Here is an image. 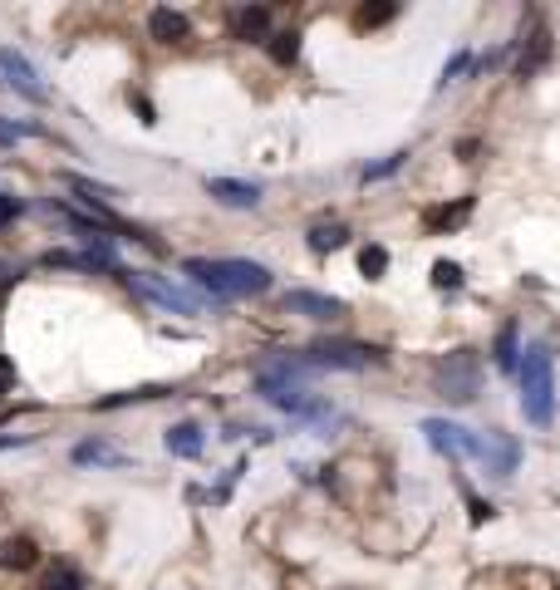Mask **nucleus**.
I'll return each mask as SVG.
<instances>
[{
    "label": "nucleus",
    "instance_id": "f257e3e1",
    "mask_svg": "<svg viewBox=\"0 0 560 590\" xmlns=\"http://www.w3.org/2000/svg\"><path fill=\"white\" fill-rule=\"evenodd\" d=\"M182 276L192 286H202L212 300H246V295H266L276 286L271 266L246 261V256H217V261L212 256H187L182 261Z\"/></svg>",
    "mask_w": 560,
    "mask_h": 590
},
{
    "label": "nucleus",
    "instance_id": "f03ea898",
    "mask_svg": "<svg viewBox=\"0 0 560 590\" xmlns=\"http://www.w3.org/2000/svg\"><path fill=\"white\" fill-rule=\"evenodd\" d=\"M521 369H516V379H521V413H526V423L531 428H551V418H556V359L546 345H531V350H521Z\"/></svg>",
    "mask_w": 560,
    "mask_h": 590
},
{
    "label": "nucleus",
    "instance_id": "7ed1b4c3",
    "mask_svg": "<svg viewBox=\"0 0 560 590\" xmlns=\"http://www.w3.org/2000/svg\"><path fill=\"white\" fill-rule=\"evenodd\" d=\"M477 389H482V359L472 350L443 354V364H438V394L448 404H472Z\"/></svg>",
    "mask_w": 560,
    "mask_h": 590
},
{
    "label": "nucleus",
    "instance_id": "20e7f679",
    "mask_svg": "<svg viewBox=\"0 0 560 590\" xmlns=\"http://www.w3.org/2000/svg\"><path fill=\"white\" fill-rule=\"evenodd\" d=\"M123 286L133 295H143V300H153V305H163V310H172V315H197L202 305H197V295L177 291L172 281H163V276H153V271H128V266H118L113 271Z\"/></svg>",
    "mask_w": 560,
    "mask_h": 590
},
{
    "label": "nucleus",
    "instance_id": "39448f33",
    "mask_svg": "<svg viewBox=\"0 0 560 590\" xmlns=\"http://www.w3.org/2000/svg\"><path fill=\"white\" fill-rule=\"evenodd\" d=\"M305 359L315 364V369H344V374H359V369H369V364H379L384 350H374V345H359V340H315Z\"/></svg>",
    "mask_w": 560,
    "mask_h": 590
},
{
    "label": "nucleus",
    "instance_id": "423d86ee",
    "mask_svg": "<svg viewBox=\"0 0 560 590\" xmlns=\"http://www.w3.org/2000/svg\"><path fill=\"white\" fill-rule=\"evenodd\" d=\"M423 438H428L433 453H443V458H452V463L482 453V438H477L472 428H462V423H448V418H423Z\"/></svg>",
    "mask_w": 560,
    "mask_h": 590
},
{
    "label": "nucleus",
    "instance_id": "0eeeda50",
    "mask_svg": "<svg viewBox=\"0 0 560 590\" xmlns=\"http://www.w3.org/2000/svg\"><path fill=\"white\" fill-rule=\"evenodd\" d=\"M0 74H5V84H10L15 94H25L30 104H45V99H50V89L40 84L35 64L20 55V50H10V45H0Z\"/></svg>",
    "mask_w": 560,
    "mask_h": 590
},
{
    "label": "nucleus",
    "instance_id": "6e6552de",
    "mask_svg": "<svg viewBox=\"0 0 560 590\" xmlns=\"http://www.w3.org/2000/svg\"><path fill=\"white\" fill-rule=\"evenodd\" d=\"M477 463L492 472V477H511V472L521 468V443H516L511 433H487V438H482Z\"/></svg>",
    "mask_w": 560,
    "mask_h": 590
},
{
    "label": "nucleus",
    "instance_id": "1a4fd4ad",
    "mask_svg": "<svg viewBox=\"0 0 560 590\" xmlns=\"http://www.w3.org/2000/svg\"><path fill=\"white\" fill-rule=\"evenodd\" d=\"M285 310L290 315H305V320H339L344 315V300L325 291H285Z\"/></svg>",
    "mask_w": 560,
    "mask_h": 590
},
{
    "label": "nucleus",
    "instance_id": "9d476101",
    "mask_svg": "<svg viewBox=\"0 0 560 590\" xmlns=\"http://www.w3.org/2000/svg\"><path fill=\"white\" fill-rule=\"evenodd\" d=\"M207 192H212L222 207H236V212L261 207V187H256V182H241V177H207Z\"/></svg>",
    "mask_w": 560,
    "mask_h": 590
},
{
    "label": "nucleus",
    "instance_id": "9b49d317",
    "mask_svg": "<svg viewBox=\"0 0 560 590\" xmlns=\"http://www.w3.org/2000/svg\"><path fill=\"white\" fill-rule=\"evenodd\" d=\"M59 182H64V187L84 202V212H104L109 202H118V197H123L118 187H109V182H94V177H84V173H59Z\"/></svg>",
    "mask_w": 560,
    "mask_h": 590
},
{
    "label": "nucleus",
    "instance_id": "f8f14e48",
    "mask_svg": "<svg viewBox=\"0 0 560 590\" xmlns=\"http://www.w3.org/2000/svg\"><path fill=\"white\" fill-rule=\"evenodd\" d=\"M231 35H236L241 45L271 40V10H266V5H241V10H231Z\"/></svg>",
    "mask_w": 560,
    "mask_h": 590
},
{
    "label": "nucleus",
    "instance_id": "ddd939ff",
    "mask_svg": "<svg viewBox=\"0 0 560 590\" xmlns=\"http://www.w3.org/2000/svg\"><path fill=\"white\" fill-rule=\"evenodd\" d=\"M148 35H153L158 45H177V40L192 35V20H187L182 10H172V5H153V10H148Z\"/></svg>",
    "mask_w": 560,
    "mask_h": 590
},
{
    "label": "nucleus",
    "instance_id": "4468645a",
    "mask_svg": "<svg viewBox=\"0 0 560 590\" xmlns=\"http://www.w3.org/2000/svg\"><path fill=\"white\" fill-rule=\"evenodd\" d=\"M35 566H40L35 536H5L0 541V571H35Z\"/></svg>",
    "mask_w": 560,
    "mask_h": 590
},
{
    "label": "nucleus",
    "instance_id": "2eb2a0df",
    "mask_svg": "<svg viewBox=\"0 0 560 590\" xmlns=\"http://www.w3.org/2000/svg\"><path fill=\"white\" fill-rule=\"evenodd\" d=\"M79 468H128L133 458L128 453H118V448H109V443H99V438H89V443H79L74 453H69Z\"/></svg>",
    "mask_w": 560,
    "mask_h": 590
},
{
    "label": "nucleus",
    "instance_id": "dca6fc26",
    "mask_svg": "<svg viewBox=\"0 0 560 590\" xmlns=\"http://www.w3.org/2000/svg\"><path fill=\"white\" fill-rule=\"evenodd\" d=\"M163 443H168L172 458H202V448H207V433H202V428L187 418V423H172Z\"/></svg>",
    "mask_w": 560,
    "mask_h": 590
},
{
    "label": "nucleus",
    "instance_id": "f3484780",
    "mask_svg": "<svg viewBox=\"0 0 560 590\" xmlns=\"http://www.w3.org/2000/svg\"><path fill=\"white\" fill-rule=\"evenodd\" d=\"M467 217H472V197H457L452 207H433V212L423 217V227H428V232H452V227H462Z\"/></svg>",
    "mask_w": 560,
    "mask_h": 590
},
{
    "label": "nucleus",
    "instance_id": "a211bd4d",
    "mask_svg": "<svg viewBox=\"0 0 560 590\" xmlns=\"http://www.w3.org/2000/svg\"><path fill=\"white\" fill-rule=\"evenodd\" d=\"M310 251L315 256H330V251H339V246H349V227L344 222H320V227H310Z\"/></svg>",
    "mask_w": 560,
    "mask_h": 590
},
{
    "label": "nucleus",
    "instance_id": "6ab92c4d",
    "mask_svg": "<svg viewBox=\"0 0 560 590\" xmlns=\"http://www.w3.org/2000/svg\"><path fill=\"white\" fill-rule=\"evenodd\" d=\"M492 359H497V369H502V374H516V369H521V345H516V325H502V335H497V345H492Z\"/></svg>",
    "mask_w": 560,
    "mask_h": 590
},
{
    "label": "nucleus",
    "instance_id": "aec40b11",
    "mask_svg": "<svg viewBox=\"0 0 560 590\" xmlns=\"http://www.w3.org/2000/svg\"><path fill=\"white\" fill-rule=\"evenodd\" d=\"M45 266H59V271H113L104 261H94L89 251H45Z\"/></svg>",
    "mask_w": 560,
    "mask_h": 590
},
{
    "label": "nucleus",
    "instance_id": "412c9836",
    "mask_svg": "<svg viewBox=\"0 0 560 590\" xmlns=\"http://www.w3.org/2000/svg\"><path fill=\"white\" fill-rule=\"evenodd\" d=\"M300 40H305L300 30H276V35L266 40V50H271L276 64H295V59H300Z\"/></svg>",
    "mask_w": 560,
    "mask_h": 590
},
{
    "label": "nucleus",
    "instance_id": "4be33fe9",
    "mask_svg": "<svg viewBox=\"0 0 560 590\" xmlns=\"http://www.w3.org/2000/svg\"><path fill=\"white\" fill-rule=\"evenodd\" d=\"M40 590H89V586H84V576H79V571H74L69 561H55V566L45 571Z\"/></svg>",
    "mask_w": 560,
    "mask_h": 590
},
{
    "label": "nucleus",
    "instance_id": "5701e85b",
    "mask_svg": "<svg viewBox=\"0 0 560 590\" xmlns=\"http://www.w3.org/2000/svg\"><path fill=\"white\" fill-rule=\"evenodd\" d=\"M359 271H364V281H384V271H389V251H384L379 241H369V246L359 251Z\"/></svg>",
    "mask_w": 560,
    "mask_h": 590
},
{
    "label": "nucleus",
    "instance_id": "b1692460",
    "mask_svg": "<svg viewBox=\"0 0 560 590\" xmlns=\"http://www.w3.org/2000/svg\"><path fill=\"white\" fill-rule=\"evenodd\" d=\"M168 384H148V389H128V394H113V399H99V409H123V404H148V399H163Z\"/></svg>",
    "mask_w": 560,
    "mask_h": 590
},
{
    "label": "nucleus",
    "instance_id": "393cba45",
    "mask_svg": "<svg viewBox=\"0 0 560 590\" xmlns=\"http://www.w3.org/2000/svg\"><path fill=\"white\" fill-rule=\"evenodd\" d=\"M393 15H398V5H359L354 10V25L359 30H379V25H389Z\"/></svg>",
    "mask_w": 560,
    "mask_h": 590
},
{
    "label": "nucleus",
    "instance_id": "a878e982",
    "mask_svg": "<svg viewBox=\"0 0 560 590\" xmlns=\"http://www.w3.org/2000/svg\"><path fill=\"white\" fill-rule=\"evenodd\" d=\"M433 286L438 291H462V266L457 261H438L433 266Z\"/></svg>",
    "mask_w": 560,
    "mask_h": 590
},
{
    "label": "nucleus",
    "instance_id": "bb28decb",
    "mask_svg": "<svg viewBox=\"0 0 560 590\" xmlns=\"http://www.w3.org/2000/svg\"><path fill=\"white\" fill-rule=\"evenodd\" d=\"M408 163V153H389L384 163H374V168H364V182H384V177H393L398 168Z\"/></svg>",
    "mask_w": 560,
    "mask_h": 590
},
{
    "label": "nucleus",
    "instance_id": "cd10ccee",
    "mask_svg": "<svg viewBox=\"0 0 560 590\" xmlns=\"http://www.w3.org/2000/svg\"><path fill=\"white\" fill-rule=\"evenodd\" d=\"M467 69H472V55H467V50H462V55H452L448 64H443V79H438V89H448L452 79H457V74H467Z\"/></svg>",
    "mask_w": 560,
    "mask_h": 590
},
{
    "label": "nucleus",
    "instance_id": "c85d7f7f",
    "mask_svg": "<svg viewBox=\"0 0 560 590\" xmlns=\"http://www.w3.org/2000/svg\"><path fill=\"white\" fill-rule=\"evenodd\" d=\"M25 133H30L25 123H10V118H0V148H15Z\"/></svg>",
    "mask_w": 560,
    "mask_h": 590
},
{
    "label": "nucleus",
    "instance_id": "c756f323",
    "mask_svg": "<svg viewBox=\"0 0 560 590\" xmlns=\"http://www.w3.org/2000/svg\"><path fill=\"white\" fill-rule=\"evenodd\" d=\"M20 212H25V202H20L15 192H0V222H15Z\"/></svg>",
    "mask_w": 560,
    "mask_h": 590
},
{
    "label": "nucleus",
    "instance_id": "7c9ffc66",
    "mask_svg": "<svg viewBox=\"0 0 560 590\" xmlns=\"http://www.w3.org/2000/svg\"><path fill=\"white\" fill-rule=\"evenodd\" d=\"M467 512H472V527H482V522L492 517V502H482V497H472V492H467Z\"/></svg>",
    "mask_w": 560,
    "mask_h": 590
},
{
    "label": "nucleus",
    "instance_id": "2f4dec72",
    "mask_svg": "<svg viewBox=\"0 0 560 590\" xmlns=\"http://www.w3.org/2000/svg\"><path fill=\"white\" fill-rule=\"evenodd\" d=\"M10 389H15V359H10V354H0V399H5Z\"/></svg>",
    "mask_w": 560,
    "mask_h": 590
},
{
    "label": "nucleus",
    "instance_id": "473e14b6",
    "mask_svg": "<svg viewBox=\"0 0 560 590\" xmlns=\"http://www.w3.org/2000/svg\"><path fill=\"white\" fill-rule=\"evenodd\" d=\"M20 443H25V438H0V453H5V448H20Z\"/></svg>",
    "mask_w": 560,
    "mask_h": 590
}]
</instances>
